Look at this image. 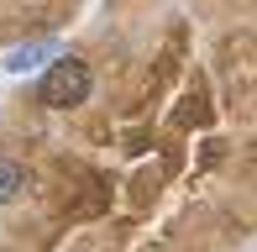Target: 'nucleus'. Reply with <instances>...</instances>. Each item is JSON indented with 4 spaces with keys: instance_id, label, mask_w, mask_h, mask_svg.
<instances>
[{
    "instance_id": "f03ea898",
    "label": "nucleus",
    "mask_w": 257,
    "mask_h": 252,
    "mask_svg": "<svg viewBox=\"0 0 257 252\" xmlns=\"http://www.w3.org/2000/svg\"><path fill=\"white\" fill-rule=\"evenodd\" d=\"M42 58H58V42H32V48L6 53V74H27V68H37Z\"/></svg>"
},
{
    "instance_id": "f257e3e1",
    "label": "nucleus",
    "mask_w": 257,
    "mask_h": 252,
    "mask_svg": "<svg viewBox=\"0 0 257 252\" xmlns=\"http://www.w3.org/2000/svg\"><path fill=\"white\" fill-rule=\"evenodd\" d=\"M37 95H42V105H48V110H74V105H84V100H89V63H79L74 53H58V58L48 63V74H42Z\"/></svg>"
},
{
    "instance_id": "7ed1b4c3",
    "label": "nucleus",
    "mask_w": 257,
    "mask_h": 252,
    "mask_svg": "<svg viewBox=\"0 0 257 252\" xmlns=\"http://www.w3.org/2000/svg\"><path fill=\"white\" fill-rule=\"evenodd\" d=\"M21 189H27V168L21 163H0V205H11Z\"/></svg>"
}]
</instances>
